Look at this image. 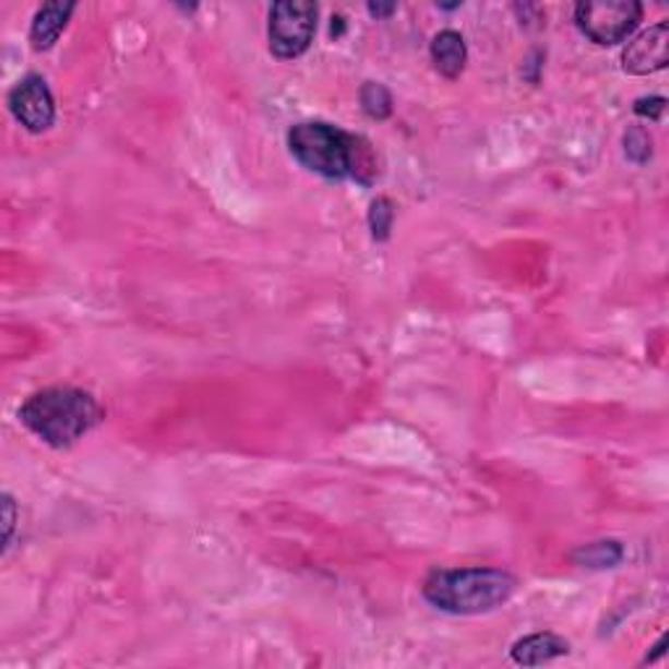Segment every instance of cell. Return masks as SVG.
<instances>
[{
    "label": "cell",
    "mask_w": 669,
    "mask_h": 669,
    "mask_svg": "<svg viewBox=\"0 0 669 669\" xmlns=\"http://www.w3.org/2000/svg\"><path fill=\"white\" fill-rule=\"evenodd\" d=\"M667 108V99L665 97H641L635 99L633 110L635 116L648 118V121H661V112Z\"/></svg>",
    "instance_id": "cell-15"
},
{
    "label": "cell",
    "mask_w": 669,
    "mask_h": 669,
    "mask_svg": "<svg viewBox=\"0 0 669 669\" xmlns=\"http://www.w3.org/2000/svg\"><path fill=\"white\" fill-rule=\"evenodd\" d=\"M320 9L309 0H280L270 9V50L280 61H294L311 48Z\"/></svg>",
    "instance_id": "cell-4"
},
{
    "label": "cell",
    "mask_w": 669,
    "mask_h": 669,
    "mask_svg": "<svg viewBox=\"0 0 669 669\" xmlns=\"http://www.w3.org/2000/svg\"><path fill=\"white\" fill-rule=\"evenodd\" d=\"M432 61L434 69L440 71L445 79H458L466 69L468 61V48L466 39L458 32L445 29L432 39Z\"/></svg>",
    "instance_id": "cell-10"
},
{
    "label": "cell",
    "mask_w": 669,
    "mask_h": 669,
    "mask_svg": "<svg viewBox=\"0 0 669 669\" xmlns=\"http://www.w3.org/2000/svg\"><path fill=\"white\" fill-rule=\"evenodd\" d=\"M76 11V3H45L43 9L35 13V22H32L29 39L32 48L37 52L50 50L58 43V37L63 35L65 24H69L71 13Z\"/></svg>",
    "instance_id": "cell-9"
},
{
    "label": "cell",
    "mask_w": 669,
    "mask_h": 669,
    "mask_svg": "<svg viewBox=\"0 0 669 669\" xmlns=\"http://www.w3.org/2000/svg\"><path fill=\"white\" fill-rule=\"evenodd\" d=\"M395 220V204L387 196H377L369 207V230L374 241H387Z\"/></svg>",
    "instance_id": "cell-13"
},
{
    "label": "cell",
    "mask_w": 669,
    "mask_h": 669,
    "mask_svg": "<svg viewBox=\"0 0 669 669\" xmlns=\"http://www.w3.org/2000/svg\"><path fill=\"white\" fill-rule=\"evenodd\" d=\"M513 573L500 568H455L432 571L421 583L423 599L447 614H487L515 594Z\"/></svg>",
    "instance_id": "cell-3"
},
{
    "label": "cell",
    "mask_w": 669,
    "mask_h": 669,
    "mask_svg": "<svg viewBox=\"0 0 669 669\" xmlns=\"http://www.w3.org/2000/svg\"><path fill=\"white\" fill-rule=\"evenodd\" d=\"M3 523H5V531H3V554L9 552L11 547V536H13V523H16V505H13V497L3 494Z\"/></svg>",
    "instance_id": "cell-16"
},
{
    "label": "cell",
    "mask_w": 669,
    "mask_h": 669,
    "mask_svg": "<svg viewBox=\"0 0 669 669\" xmlns=\"http://www.w3.org/2000/svg\"><path fill=\"white\" fill-rule=\"evenodd\" d=\"M361 108L369 118H377V121H384V118L393 116V95L390 89L380 82H367L361 87Z\"/></svg>",
    "instance_id": "cell-12"
},
{
    "label": "cell",
    "mask_w": 669,
    "mask_h": 669,
    "mask_svg": "<svg viewBox=\"0 0 669 669\" xmlns=\"http://www.w3.org/2000/svg\"><path fill=\"white\" fill-rule=\"evenodd\" d=\"M622 144H625V155L631 163L646 165L652 160V136H648L644 126H631V129L625 131Z\"/></svg>",
    "instance_id": "cell-14"
},
{
    "label": "cell",
    "mask_w": 669,
    "mask_h": 669,
    "mask_svg": "<svg viewBox=\"0 0 669 669\" xmlns=\"http://www.w3.org/2000/svg\"><path fill=\"white\" fill-rule=\"evenodd\" d=\"M644 16V5L635 0H586L575 5V24L596 45H618L633 35Z\"/></svg>",
    "instance_id": "cell-5"
},
{
    "label": "cell",
    "mask_w": 669,
    "mask_h": 669,
    "mask_svg": "<svg viewBox=\"0 0 669 669\" xmlns=\"http://www.w3.org/2000/svg\"><path fill=\"white\" fill-rule=\"evenodd\" d=\"M9 110L32 134H43L56 123V97L39 74L24 76L9 92Z\"/></svg>",
    "instance_id": "cell-6"
},
{
    "label": "cell",
    "mask_w": 669,
    "mask_h": 669,
    "mask_svg": "<svg viewBox=\"0 0 669 669\" xmlns=\"http://www.w3.org/2000/svg\"><path fill=\"white\" fill-rule=\"evenodd\" d=\"M397 11V5L395 3H390V5H380V3H372L369 5V13H372V16H377V19H387V16H393V13Z\"/></svg>",
    "instance_id": "cell-17"
},
{
    "label": "cell",
    "mask_w": 669,
    "mask_h": 669,
    "mask_svg": "<svg viewBox=\"0 0 669 669\" xmlns=\"http://www.w3.org/2000/svg\"><path fill=\"white\" fill-rule=\"evenodd\" d=\"M103 419L105 410L97 397L79 387H45L19 408V421L56 450L74 447Z\"/></svg>",
    "instance_id": "cell-2"
},
{
    "label": "cell",
    "mask_w": 669,
    "mask_h": 669,
    "mask_svg": "<svg viewBox=\"0 0 669 669\" xmlns=\"http://www.w3.org/2000/svg\"><path fill=\"white\" fill-rule=\"evenodd\" d=\"M622 558H625V549L620 541L607 539V541H594L573 552V562L588 571H607V568H618Z\"/></svg>",
    "instance_id": "cell-11"
},
{
    "label": "cell",
    "mask_w": 669,
    "mask_h": 669,
    "mask_svg": "<svg viewBox=\"0 0 669 669\" xmlns=\"http://www.w3.org/2000/svg\"><path fill=\"white\" fill-rule=\"evenodd\" d=\"M669 63V24L659 22L641 32L622 50V69L633 76H648Z\"/></svg>",
    "instance_id": "cell-7"
},
{
    "label": "cell",
    "mask_w": 669,
    "mask_h": 669,
    "mask_svg": "<svg viewBox=\"0 0 669 669\" xmlns=\"http://www.w3.org/2000/svg\"><path fill=\"white\" fill-rule=\"evenodd\" d=\"M288 150L298 165L327 181H356L361 187H372L380 174L372 144L333 123L301 121L290 126Z\"/></svg>",
    "instance_id": "cell-1"
},
{
    "label": "cell",
    "mask_w": 669,
    "mask_h": 669,
    "mask_svg": "<svg viewBox=\"0 0 669 669\" xmlns=\"http://www.w3.org/2000/svg\"><path fill=\"white\" fill-rule=\"evenodd\" d=\"M571 654V644L558 633H531L526 638L515 641L510 648V659L521 667H541L549 661Z\"/></svg>",
    "instance_id": "cell-8"
}]
</instances>
